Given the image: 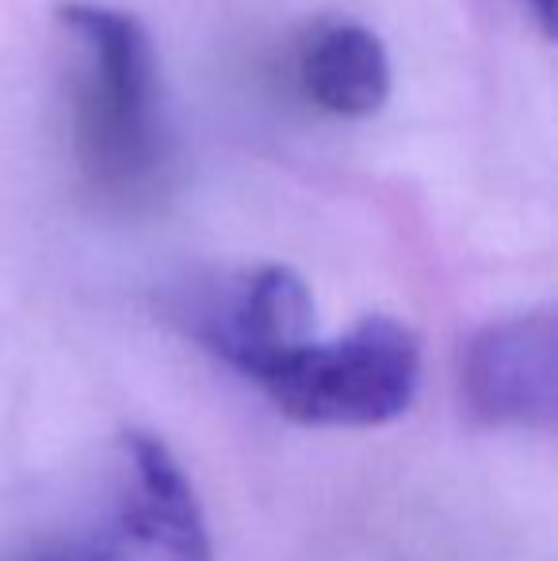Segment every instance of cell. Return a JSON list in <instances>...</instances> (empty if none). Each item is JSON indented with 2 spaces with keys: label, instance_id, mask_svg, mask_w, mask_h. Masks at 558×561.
Segmentation results:
<instances>
[{
  "label": "cell",
  "instance_id": "7a4b0ae2",
  "mask_svg": "<svg viewBox=\"0 0 558 561\" xmlns=\"http://www.w3.org/2000/svg\"><path fill=\"white\" fill-rule=\"evenodd\" d=\"M421 344L395 318H364L333 340L314 336L261 386L283 416L310 428H375L413 405Z\"/></svg>",
  "mask_w": 558,
  "mask_h": 561
},
{
  "label": "cell",
  "instance_id": "6da1fadb",
  "mask_svg": "<svg viewBox=\"0 0 558 561\" xmlns=\"http://www.w3.org/2000/svg\"><path fill=\"white\" fill-rule=\"evenodd\" d=\"M58 23L81 50L77 153L104 187H135L161 164L157 50L146 23L123 8L61 0Z\"/></svg>",
  "mask_w": 558,
  "mask_h": 561
},
{
  "label": "cell",
  "instance_id": "3957f363",
  "mask_svg": "<svg viewBox=\"0 0 558 561\" xmlns=\"http://www.w3.org/2000/svg\"><path fill=\"white\" fill-rule=\"evenodd\" d=\"M15 561H215L184 466L149 432H127L100 516Z\"/></svg>",
  "mask_w": 558,
  "mask_h": 561
},
{
  "label": "cell",
  "instance_id": "8992f818",
  "mask_svg": "<svg viewBox=\"0 0 558 561\" xmlns=\"http://www.w3.org/2000/svg\"><path fill=\"white\" fill-rule=\"evenodd\" d=\"M298 81L306 96L333 115H375L390 96V54L372 27L356 20H333L310 35L298 58Z\"/></svg>",
  "mask_w": 558,
  "mask_h": 561
},
{
  "label": "cell",
  "instance_id": "52a82bcc",
  "mask_svg": "<svg viewBox=\"0 0 558 561\" xmlns=\"http://www.w3.org/2000/svg\"><path fill=\"white\" fill-rule=\"evenodd\" d=\"M528 8L536 12L539 27H544L547 35H555V0H528Z\"/></svg>",
  "mask_w": 558,
  "mask_h": 561
},
{
  "label": "cell",
  "instance_id": "5b68a950",
  "mask_svg": "<svg viewBox=\"0 0 558 561\" xmlns=\"http://www.w3.org/2000/svg\"><path fill=\"white\" fill-rule=\"evenodd\" d=\"M459 382L475 421L490 428H551L558 413L555 313H516L475 333Z\"/></svg>",
  "mask_w": 558,
  "mask_h": 561
},
{
  "label": "cell",
  "instance_id": "277c9868",
  "mask_svg": "<svg viewBox=\"0 0 558 561\" xmlns=\"http://www.w3.org/2000/svg\"><path fill=\"white\" fill-rule=\"evenodd\" d=\"M176 318L210 355L257 386L314 340L310 287L283 264L241 267L195 283L176 298Z\"/></svg>",
  "mask_w": 558,
  "mask_h": 561
}]
</instances>
